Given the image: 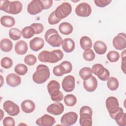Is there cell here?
<instances>
[{"instance_id":"cell-12","label":"cell","mask_w":126,"mask_h":126,"mask_svg":"<svg viewBox=\"0 0 126 126\" xmlns=\"http://www.w3.org/2000/svg\"><path fill=\"white\" fill-rule=\"evenodd\" d=\"M43 10V6L41 0H33L28 5L27 11L31 15H36Z\"/></svg>"},{"instance_id":"cell-34","label":"cell","mask_w":126,"mask_h":126,"mask_svg":"<svg viewBox=\"0 0 126 126\" xmlns=\"http://www.w3.org/2000/svg\"><path fill=\"white\" fill-rule=\"evenodd\" d=\"M22 35V32L17 28H11L9 31V37L13 40H17L19 39Z\"/></svg>"},{"instance_id":"cell-42","label":"cell","mask_w":126,"mask_h":126,"mask_svg":"<svg viewBox=\"0 0 126 126\" xmlns=\"http://www.w3.org/2000/svg\"><path fill=\"white\" fill-rule=\"evenodd\" d=\"M61 21L58 19L55 14V11H53L49 16L48 18V22L50 25H55L58 24Z\"/></svg>"},{"instance_id":"cell-6","label":"cell","mask_w":126,"mask_h":126,"mask_svg":"<svg viewBox=\"0 0 126 126\" xmlns=\"http://www.w3.org/2000/svg\"><path fill=\"white\" fill-rule=\"evenodd\" d=\"M92 71L94 75H96L102 81H106L110 77L109 70L105 68L101 64L96 63L93 65L92 68Z\"/></svg>"},{"instance_id":"cell-2","label":"cell","mask_w":126,"mask_h":126,"mask_svg":"<svg viewBox=\"0 0 126 126\" xmlns=\"http://www.w3.org/2000/svg\"><path fill=\"white\" fill-rule=\"evenodd\" d=\"M50 75L49 67L45 64H39L32 75V80L36 84H43L49 78Z\"/></svg>"},{"instance_id":"cell-48","label":"cell","mask_w":126,"mask_h":126,"mask_svg":"<svg viewBox=\"0 0 126 126\" xmlns=\"http://www.w3.org/2000/svg\"><path fill=\"white\" fill-rule=\"evenodd\" d=\"M43 6V9H48L50 8L53 4V0H41Z\"/></svg>"},{"instance_id":"cell-40","label":"cell","mask_w":126,"mask_h":126,"mask_svg":"<svg viewBox=\"0 0 126 126\" xmlns=\"http://www.w3.org/2000/svg\"><path fill=\"white\" fill-rule=\"evenodd\" d=\"M37 62L36 57L32 54H29L24 58L25 63L29 66L33 65Z\"/></svg>"},{"instance_id":"cell-11","label":"cell","mask_w":126,"mask_h":126,"mask_svg":"<svg viewBox=\"0 0 126 126\" xmlns=\"http://www.w3.org/2000/svg\"><path fill=\"white\" fill-rule=\"evenodd\" d=\"M75 13L79 17H87L91 15L92 8L88 3L81 2L76 7Z\"/></svg>"},{"instance_id":"cell-50","label":"cell","mask_w":126,"mask_h":126,"mask_svg":"<svg viewBox=\"0 0 126 126\" xmlns=\"http://www.w3.org/2000/svg\"><path fill=\"white\" fill-rule=\"evenodd\" d=\"M0 76H1V81H2V76L1 75ZM2 82H1V86H2Z\"/></svg>"},{"instance_id":"cell-41","label":"cell","mask_w":126,"mask_h":126,"mask_svg":"<svg viewBox=\"0 0 126 126\" xmlns=\"http://www.w3.org/2000/svg\"><path fill=\"white\" fill-rule=\"evenodd\" d=\"M31 26L33 29L35 33L36 34L41 33L44 30L43 25L41 23H33Z\"/></svg>"},{"instance_id":"cell-28","label":"cell","mask_w":126,"mask_h":126,"mask_svg":"<svg viewBox=\"0 0 126 126\" xmlns=\"http://www.w3.org/2000/svg\"><path fill=\"white\" fill-rule=\"evenodd\" d=\"M0 48L4 52H10L13 48V43L8 38H3L0 40Z\"/></svg>"},{"instance_id":"cell-27","label":"cell","mask_w":126,"mask_h":126,"mask_svg":"<svg viewBox=\"0 0 126 126\" xmlns=\"http://www.w3.org/2000/svg\"><path fill=\"white\" fill-rule=\"evenodd\" d=\"M0 24L3 27L10 28L14 26L15 20L12 16L4 15L0 18Z\"/></svg>"},{"instance_id":"cell-9","label":"cell","mask_w":126,"mask_h":126,"mask_svg":"<svg viewBox=\"0 0 126 126\" xmlns=\"http://www.w3.org/2000/svg\"><path fill=\"white\" fill-rule=\"evenodd\" d=\"M3 108L4 110L11 116H17L20 112L19 106L9 100L4 101L3 104Z\"/></svg>"},{"instance_id":"cell-5","label":"cell","mask_w":126,"mask_h":126,"mask_svg":"<svg viewBox=\"0 0 126 126\" xmlns=\"http://www.w3.org/2000/svg\"><path fill=\"white\" fill-rule=\"evenodd\" d=\"M93 110L88 106H82L80 110L79 124L81 126H92Z\"/></svg>"},{"instance_id":"cell-17","label":"cell","mask_w":126,"mask_h":126,"mask_svg":"<svg viewBox=\"0 0 126 126\" xmlns=\"http://www.w3.org/2000/svg\"><path fill=\"white\" fill-rule=\"evenodd\" d=\"M84 89L89 92L94 91L97 87V81L95 77L92 76L90 78L83 81Z\"/></svg>"},{"instance_id":"cell-19","label":"cell","mask_w":126,"mask_h":126,"mask_svg":"<svg viewBox=\"0 0 126 126\" xmlns=\"http://www.w3.org/2000/svg\"><path fill=\"white\" fill-rule=\"evenodd\" d=\"M44 45V40L39 37H35L30 40V47L32 50L37 52L41 49Z\"/></svg>"},{"instance_id":"cell-29","label":"cell","mask_w":126,"mask_h":126,"mask_svg":"<svg viewBox=\"0 0 126 126\" xmlns=\"http://www.w3.org/2000/svg\"><path fill=\"white\" fill-rule=\"evenodd\" d=\"M80 44L81 48L86 50L91 48L92 47V41L89 37L84 36L80 40Z\"/></svg>"},{"instance_id":"cell-20","label":"cell","mask_w":126,"mask_h":126,"mask_svg":"<svg viewBox=\"0 0 126 126\" xmlns=\"http://www.w3.org/2000/svg\"><path fill=\"white\" fill-rule=\"evenodd\" d=\"M6 83L11 87H15L21 83V78L15 73H10L6 77Z\"/></svg>"},{"instance_id":"cell-22","label":"cell","mask_w":126,"mask_h":126,"mask_svg":"<svg viewBox=\"0 0 126 126\" xmlns=\"http://www.w3.org/2000/svg\"><path fill=\"white\" fill-rule=\"evenodd\" d=\"M22 10V4L18 0L10 1L8 13L12 14H17L21 12Z\"/></svg>"},{"instance_id":"cell-37","label":"cell","mask_w":126,"mask_h":126,"mask_svg":"<svg viewBox=\"0 0 126 126\" xmlns=\"http://www.w3.org/2000/svg\"><path fill=\"white\" fill-rule=\"evenodd\" d=\"M83 56L85 60L88 62H91L94 60L95 55L93 50L91 49H89L85 50L83 53Z\"/></svg>"},{"instance_id":"cell-18","label":"cell","mask_w":126,"mask_h":126,"mask_svg":"<svg viewBox=\"0 0 126 126\" xmlns=\"http://www.w3.org/2000/svg\"><path fill=\"white\" fill-rule=\"evenodd\" d=\"M114 119L118 125L125 126L126 125V113L124 112L123 109L120 107L118 112L112 117Z\"/></svg>"},{"instance_id":"cell-33","label":"cell","mask_w":126,"mask_h":126,"mask_svg":"<svg viewBox=\"0 0 126 126\" xmlns=\"http://www.w3.org/2000/svg\"><path fill=\"white\" fill-rule=\"evenodd\" d=\"M22 36L24 38L29 39L32 37L35 33L33 29L30 26H27L22 30Z\"/></svg>"},{"instance_id":"cell-38","label":"cell","mask_w":126,"mask_h":126,"mask_svg":"<svg viewBox=\"0 0 126 126\" xmlns=\"http://www.w3.org/2000/svg\"><path fill=\"white\" fill-rule=\"evenodd\" d=\"M0 65L3 68L9 69L12 67L13 65V61L11 58L5 57L1 60Z\"/></svg>"},{"instance_id":"cell-16","label":"cell","mask_w":126,"mask_h":126,"mask_svg":"<svg viewBox=\"0 0 126 126\" xmlns=\"http://www.w3.org/2000/svg\"><path fill=\"white\" fill-rule=\"evenodd\" d=\"M36 125L39 126H52L56 123L55 118L47 114H44L37 119L35 122Z\"/></svg>"},{"instance_id":"cell-14","label":"cell","mask_w":126,"mask_h":126,"mask_svg":"<svg viewBox=\"0 0 126 126\" xmlns=\"http://www.w3.org/2000/svg\"><path fill=\"white\" fill-rule=\"evenodd\" d=\"M75 80L72 75L65 76L62 83V88L65 92H70L73 91L75 86Z\"/></svg>"},{"instance_id":"cell-39","label":"cell","mask_w":126,"mask_h":126,"mask_svg":"<svg viewBox=\"0 0 126 126\" xmlns=\"http://www.w3.org/2000/svg\"><path fill=\"white\" fill-rule=\"evenodd\" d=\"M53 72L55 76H62L66 74L64 67L61 64L55 66L53 69Z\"/></svg>"},{"instance_id":"cell-46","label":"cell","mask_w":126,"mask_h":126,"mask_svg":"<svg viewBox=\"0 0 126 126\" xmlns=\"http://www.w3.org/2000/svg\"><path fill=\"white\" fill-rule=\"evenodd\" d=\"M61 64L64 67L66 71V73H70L72 71V65L69 61H64L61 63Z\"/></svg>"},{"instance_id":"cell-49","label":"cell","mask_w":126,"mask_h":126,"mask_svg":"<svg viewBox=\"0 0 126 126\" xmlns=\"http://www.w3.org/2000/svg\"><path fill=\"white\" fill-rule=\"evenodd\" d=\"M0 114H1V116H0V120L1 121V120L2 119L3 116L4 115V113H3V111H2V109H0Z\"/></svg>"},{"instance_id":"cell-10","label":"cell","mask_w":126,"mask_h":126,"mask_svg":"<svg viewBox=\"0 0 126 126\" xmlns=\"http://www.w3.org/2000/svg\"><path fill=\"white\" fill-rule=\"evenodd\" d=\"M78 115L74 112H69L63 114L61 118V123L64 126L74 125L77 122Z\"/></svg>"},{"instance_id":"cell-35","label":"cell","mask_w":126,"mask_h":126,"mask_svg":"<svg viewBox=\"0 0 126 126\" xmlns=\"http://www.w3.org/2000/svg\"><path fill=\"white\" fill-rule=\"evenodd\" d=\"M28 67L24 64L19 63L14 67V71L18 75H24L28 72Z\"/></svg>"},{"instance_id":"cell-31","label":"cell","mask_w":126,"mask_h":126,"mask_svg":"<svg viewBox=\"0 0 126 126\" xmlns=\"http://www.w3.org/2000/svg\"><path fill=\"white\" fill-rule=\"evenodd\" d=\"M92 69L89 67H83L79 72V74L80 77L84 80L90 78L92 76Z\"/></svg>"},{"instance_id":"cell-24","label":"cell","mask_w":126,"mask_h":126,"mask_svg":"<svg viewBox=\"0 0 126 126\" xmlns=\"http://www.w3.org/2000/svg\"><path fill=\"white\" fill-rule=\"evenodd\" d=\"M21 107L24 112L26 113H31L34 110L35 105L32 100L26 99L21 103Z\"/></svg>"},{"instance_id":"cell-21","label":"cell","mask_w":126,"mask_h":126,"mask_svg":"<svg viewBox=\"0 0 126 126\" xmlns=\"http://www.w3.org/2000/svg\"><path fill=\"white\" fill-rule=\"evenodd\" d=\"M62 46L63 51L66 53H70L74 50L75 44L72 39L66 38L63 40Z\"/></svg>"},{"instance_id":"cell-47","label":"cell","mask_w":126,"mask_h":126,"mask_svg":"<svg viewBox=\"0 0 126 126\" xmlns=\"http://www.w3.org/2000/svg\"><path fill=\"white\" fill-rule=\"evenodd\" d=\"M126 50H124L121 53L122 58V69L123 72L125 73L126 72Z\"/></svg>"},{"instance_id":"cell-23","label":"cell","mask_w":126,"mask_h":126,"mask_svg":"<svg viewBox=\"0 0 126 126\" xmlns=\"http://www.w3.org/2000/svg\"><path fill=\"white\" fill-rule=\"evenodd\" d=\"M15 53L19 55L25 54L28 50V45L26 42L24 40L18 41L15 45Z\"/></svg>"},{"instance_id":"cell-26","label":"cell","mask_w":126,"mask_h":126,"mask_svg":"<svg viewBox=\"0 0 126 126\" xmlns=\"http://www.w3.org/2000/svg\"><path fill=\"white\" fill-rule=\"evenodd\" d=\"M59 32L63 34L69 35L73 32V28L71 24L68 22H63L59 27Z\"/></svg>"},{"instance_id":"cell-30","label":"cell","mask_w":126,"mask_h":126,"mask_svg":"<svg viewBox=\"0 0 126 126\" xmlns=\"http://www.w3.org/2000/svg\"><path fill=\"white\" fill-rule=\"evenodd\" d=\"M107 86L111 91H116L119 86V81L114 77H110L107 80Z\"/></svg>"},{"instance_id":"cell-7","label":"cell","mask_w":126,"mask_h":126,"mask_svg":"<svg viewBox=\"0 0 126 126\" xmlns=\"http://www.w3.org/2000/svg\"><path fill=\"white\" fill-rule=\"evenodd\" d=\"M54 11L56 16L61 20L68 16L71 13L72 6L69 3L64 2L59 5Z\"/></svg>"},{"instance_id":"cell-36","label":"cell","mask_w":126,"mask_h":126,"mask_svg":"<svg viewBox=\"0 0 126 126\" xmlns=\"http://www.w3.org/2000/svg\"><path fill=\"white\" fill-rule=\"evenodd\" d=\"M106 57L109 62L115 63L119 60L120 54L118 52L112 50L108 53Z\"/></svg>"},{"instance_id":"cell-43","label":"cell","mask_w":126,"mask_h":126,"mask_svg":"<svg viewBox=\"0 0 126 126\" xmlns=\"http://www.w3.org/2000/svg\"><path fill=\"white\" fill-rule=\"evenodd\" d=\"M10 3V1L9 0H0V9L8 13Z\"/></svg>"},{"instance_id":"cell-8","label":"cell","mask_w":126,"mask_h":126,"mask_svg":"<svg viewBox=\"0 0 126 126\" xmlns=\"http://www.w3.org/2000/svg\"><path fill=\"white\" fill-rule=\"evenodd\" d=\"M106 108L109 112L110 117H112L118 112L120 108L118 99L114 96L108 97L105 102Z\"/></svg>"},{"instance_id":"cell-44","label":"cell","mask_w":126,"mask_h":126,"mask_svg":"<svg viewBox=\"0 0 126 126\" xmlns=\"http://www.w3.org/2000/svg\"><path fill=\"white\" fill-rule=\"evenodd\" d=\"M111 0H94L95 4L99 7H104L109 5L111 2Z\"/></svg>"},{"instance_id":"cell-13","label":"cell","mask_w":126,"mask_h":126,"mask_svg":"<svg viewBox=\"0 0 126 126\" xmlns=\"http://www.w3.org/2000/svg\"><path fill=\"white\" fill-rule=\"evenodd\" d=\"M113 45L118 50H122L126 47V34L123 32L119 33L113 39Z\"/></svg>"},{"instance_id":"cell-4","label":"cell","mask_w":126,"mask_h":126,"mask_svg":"<svg viewBox=\"0 0 126 126\" xmlns=\"http://www.w3.org/2000/svg\"><path fill=\"white\" fill-rule=\"evenodd\" d=\"M45 41L51 46L54 47H60L62 43L63 39L59 34L58 32L54 29L48 30L45 33Z\"/></svg>"},{"instance_id":"cell-25","label":"cell","mask_w":126,"mask_h":126,"mask_svg":"<svg viewBox=\"0 0 126 126\" xmlns=\"http://www.w3.org/2000/svg\"><path fill=\"white\" fill-rule=\"evenodd\" d=\"M94 49L96 53L98 55H103L107 51V48L106 44L100 40L95 41L94 44Z\"/></svg>"},{"instance_id":"cell-3","label":"cell","mask_w":126,"mask_h":126,"mask_svg":"<svg viewBox=\"0 0 126 126\" xmlns=\"http://www.w3.org/2000/svg\"><path fill=\"white\" fill-rule=\"evenodd\" d=\"M60 85L57 81L53 80L48 83L47 90L52 100L59 102L63 99V95L62 92L60 91Z\"/></svg>"},{"instance_id":"cell-15","label":"cell","mask_w":126,"mask_h":126,"mask_svg":"<svg viewBox=\"0 0 126 126\" xmlns=\"http://www.w3.org/2000/svg\"><path fill=\"white\" fill-rule=\"evenodd\" d=\"M64 106L59 102H54L50 104L47 108V111L53 115H60L64 111Z\"/></svg>"},{"instance_id":"cell-32","label":"cell","mask_w":126,"mask_h":126,"mask_svg":"<svg viewBox=\"0 0 126 126\" xmlns=\"http://www.w3.org/2000/svg\"><path fill=\"white\" fill-rule=\"evenodd\" d=\"M64 102L67 106L71 107L75 105L77 102L76 97L73 94H68L63 98Z\"/></svg>"},{"instance_id":"cell-1","label":"cell","mask_w":126,"mask_h":126,"mask_svg":"<svg viewBox=\"0 0 126 126\" xmlns=\"http://www.w3.org/2000/svg\"><path fill=\"white\" fill-rule=\"evenodd\" d=\"M63 57V53L60 49L54 50L51 52L44 50L39 54L38 59L43 63H54L61 61Z\"/></svg>"},{"instance_id":"cell-45","label":"cell","mask_w":126,"mask_h":126,"mask_svg":"<svg viewBox=\"0 0 126 126\" xmlns=\"http://www.w3.org/2000/svg\"><path fill=\"white\" fill-rule=\"evenodd\" d=\"M3 125L4 126H14L15 121L11 117H6L3 120Z\"/></svg>"}]
</instances>
